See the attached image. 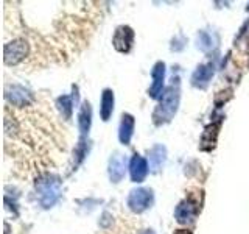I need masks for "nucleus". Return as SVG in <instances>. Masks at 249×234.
Listing matches in <instances>:
<instances>
[{"mask_svg":"<svg viewBox=\"0 0 249 234\" xmlns=\"http://www.w3.org/2000/svg\"><path fill=\"white\" fill-rule=\"evenodd\" d=\"M179 100H181V86H179V78H173V81L168 88L162 92L159 98V103L153 113V122L154 125H163L168 123L178 113Z\"/></svg>","mask_w":249,"mask_h":234,"instance_id":"1","label":"nucleus"},{"mask_svg":"<svg viewBox=\"0 0 249 234\" xmlns=\"http://www.w3.org/2000/svg\"><path fill=\"white\" fill-rule=\"evenodd\" d=\"M35 189L41 206L44 209L53 208L61 195V179L56 175H50V174L42 175L36 179Z\"/></svg>","mask_w":249,"mask_h":234,"instance_id":"2","label":"nucleus"},{"mask_svg":"<svg viewBox=\"0 0 249 234\" xmlns=\"http://www.w3.org/2000/svg\"><path fill=\"white\" fill-rule=\"evenodd\" d=\"M154 203V194L148 187H137L132 189L126 198L128 208L136 214H142L146 209H150Z\"/></svg>","mask_w":249,"mask_h":234,"instance_id":"3","label":"nucleus"},{"mask_svg":"<svg viewBox=\"0 0 249 234\" xmlns=\"http://www.w3.org/2000/svg\"><path fill=\"white\" fill-rule=\"evenodd\" d=\"M28 55V42L25 39H14L3 47V61L6 66H16Z\"/></svg>","mask_w":249,"mask_h":234,"instance_id":"4","label":"nucleus"},{"mask_svg":"<svg viewBox=\"0 0 249 234\" xmlns=\"http://www.w3.org/2000/svg\"><path fill=\"white\" fill-rule=\"evenodd\" d=\"M132 44H134V31L128 25H120L112 38L114 49L120 53H128L132 49Z\"/></svg>","mask_w":249,"mask_h":234,"instance_id":"5","label":"nucleus"},{"mask_svg":"<svg viewBox=\"0 0 249 234\" xmlns=\"http://www.w3.org/2000/svg\"><path fill=\"white\" fill-rule=\"evenodd\" d=\"M5 98L14 106H27L33 101V94L20 84H11L5 88Z\"/></svg>","mask_w":249,"mask_h":234,"instance_id":"6","label":"nucleus"},{"mask_svg":"<svg viewBox=\"0 0 249 234\" xmlns=\"http://www.w3.org/2000/svg\"><path fill=\"white\" fill-rule=\"evenodd\" d=\"M198 203L193 201L192 198H185L182 201H179V205L175 209V217H176V222L181 223V225H187V223H192L195 220V217L198 214Z\"/></svg>","mask_w":249,"mask_h":234,"instance_id":"7","label":"nucleus"},{"mask_svg":"<svg viewBox=\"0 0 249 234\" xmlns=\"http://www.w3.org/2000/svg\"><path fill=\"white\" fill-rule=\"evenodd\" d=\"M151 78L153 83L150 86V89H148V96L151 98H158L163 92L162 89H163V81H165V62L163 61L156 62L151 70Z\"/></svg>","mask_w":249,"mask_h":234,"instance_id":"8","label":"nucleus"},{"mask_svg":"<svg viewBox=\"0 0 249 234\" xmlns=\"http://www.w3.org/2000/svg\"><path fill=\"white\" fill-rule=\"evenodd\" d=\"M221 123H223V117H220L216 122L209 123L207 127L202 131V136H201V144L199 148L202 152H210L213 150L215 145H216V137H218V131L221 128Z\"/></svg>","mask_w":249,"mask_h":234,"instance_id":"9","label":"nucleus"},{"mask_svg":"<svg viewBox=\"0 0 249 234\" xmlns=\"http://www.w3.org/2000/svg\"><path fill=\"white\" fill-rule=\"evenodd\" d=\"M109 179L112 183H120L124 174H126V156L115 153L111 159H109V167H107Z\"/></svg>","mask_w":249,"mask_h":234,"instance_id":"10","label":"nucleus"},{"mask_svg":"<svg viewBox=\"0 0 249 234\" xmlns=\"http://www.w3.org/2000/svg\"><path fill=\"white\" fill-rule=\"evenodd\" d=\"M213 72H215V66L212 64V62L199 64L192 75V84L198 89H206L210 83V80H212Z\"/></svg>","mask_w":249,"mask_h":234,"instance_id":"11","label":"nucleus"},{"mask_svg":"<svg viewBox=\"0 0 249 234\" xmlns=\"http://www.w3.org/2000/svg\"><path fill=\"white\" fill-rule=\"evenodd\" d=\"M167 161V148L162 144H156L150 153H148V167H150L151 174H158L165 166Z\"/></svg>","mask_w":249,"mask_h":234,"instance_id":"12","label":"nucleus"},{"mask_svg":"<svg viewBox=\"0 0 249 234\" xmlns=\"http://www.w3.org/2000/svg\"><path fill=\"white\" fill-rule=\"evenodd\" d=\"M148 170H150V167H148V162L143 156L140 155L132 156L129 162V175L132 183H142L148 175Z\"/></svg>","mask_w":249,"mask_h":234,"instance_id":"13","label":"nucleus"},{"mask_svg":"<svg viewBox=\"0 0 249 234\" xmlns=\"http://www.w3.org/2000/svg\"><path fill=\"white\" fill-rule=\"evenodd\" d=\"M134 125H136V120L131 114L126 113L122 116V120L119 125V139L123 145H128L131 142L132 133H134Z\"/></svg>","mask_w":249,"mask_h":234,"instance_id":"14","label":"nucleus"},{"mask_svg":"<svg viewBox=\"0 0 249 234\" xmlns=\"http://www.w3.org/2000/svg\"><path fill=\"white\" fill-rule=\"evenodd\" d=\"M90 125H92V108L89 101H84L81 105L80 114H78V128H80L81 137H86L89 135Z\"/></svg>","mask_w":249,"mask_h":234,"instance_id":"15","label":"nucleus"},{"mask_svg":"<svg viewBox=\"0 0 249 234\" xmlns=\"http://www.w3.org/2000/svg\"><path fill=\"white\" fill-rule=\"evenodd\" d=\"M114 92L111 89H105L101 94V103H100V116L101 120L107 122L109 117L112 116L114 111Z\"/></svg>","mask_w":249,"mask_h":234,"instance_id":"16","label":"nucleus"},{"mask_svg":"<svg viewBox=\"0 0 249 234\" xmlns=\"http://www.w3.org/2000/svg\"><path fill=\"white\" fill-rule=\"evenodd\" d=\"M86 144H88V142H86V137H81L80 142H78L76 147H75V150H73V159H72V167H73V170H76V167L84 161L86 155H88V152H89V145H86Z\"/></svg>","mask_w":249,"mask_h":234,"instance_id":"17","label":"nucleus"},{"mask_svg":"<svg viewBox=\"0 0 249 234\" xmlns=\"http://www.w3.org/2000/svg\"><path fill=\"white\" fill-rule=\"evenodd\" d=\"M56 106L59 109V113L62 114L64 119H70L72 117V111H73V97L70 96H61L56 100Z\"/></svg>","mask_w":249,"mask_h":234,"instance_id":"18","label":"nucleus"},{"mask_svg":"<svg viewBox=\"0 0 249 234\" xmlns=\"http://www.w3.org/2000/svg\"><path fill=\"white\" fill-rule=\"evenodd\" d=\"M215 41H213V36L207 33V31H199L198 33V39H196V47L202 52H209L212 50L215 47Z\"/></svg>","mask_w":249,"mask_h":234,"instance_id":"19","label":"nucleus"},{"mask_svg":"<svg viewBox=\"0 0 249 234\" xmlns=\"http://www.w3.org/2000/svg\"><path fill=\"white\" fill-rule=\"evenodd\" d=\"M175 234H192L190 230H176Z\"/></svg>","mask_w":249,"mask_h":234,"instance_id":"20","label":"nucleus"},{"mask_svg":"<svg viewBox=\"0 0 249 234\" xmlns=\"http://www.w3.org/2000/svg\"><path fill=\"white\" fill-rule=\"evenodd\" d=\"M139 234H156L153 230H143L142 233H139Z\"/></svg>","mask_w":249,"mask_h":234,"instance_id":"21","label":"nucleus"},{"mask_svg":"<svg viewBox=\"0 0 249 234\" xmlns=\"http://www.w3.org/2000/svg\"><path fill=\"white\" fill-rule=\"evenodd\" d=\"M246 47H248V52H249V35H248V39H246Z\"/></svg>","mask_w":249,"mask_h":234,"instance_id":"22","label":"nucleus"}]
</instances>
